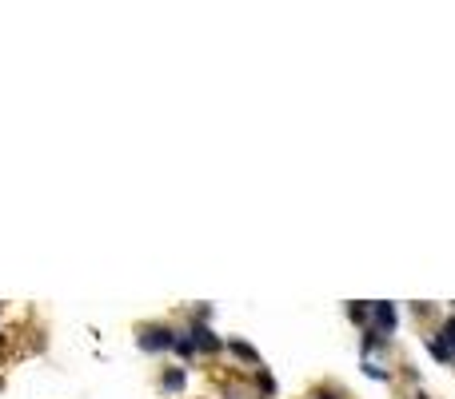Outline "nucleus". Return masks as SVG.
Segmentation results:
<instances>
[{
	"label": "nucleus",
	"instance_id": "1",
	"mask_svg": "<svg viewBox=\"0 0 455 399\" xmlns=\"http://www.w3.org/2000/svg\"><path fill=\"white\" fill-rule=\"evenodd\" d=\"M140 348H144V351L176 348V331H168V328H144V331H140Z\"/></svg>",
	"mask_w": 455,
	"mask_h": 399
},
{
	"label": "nucleus",
	"instance_id": "2",
	"mask_svg": "<svg viewBox=\"0 0 455 399\" xmlns=\"http://www.w3.org/2000/svg\"><path fill=\"white\" fill-rule=\"evenodd\" d=\"M372 328L380 331V336H392L395 331V304H372Z\"/></svg>",
	"mask_w": 455,
	"mask_h": 399
},
{
	"label": "nucleus",
	"instance_id": "3",
	"mask_svg": "<svg viewBox=\"0 0 455 399\" xmlns=\"http://www.w3.org/2000/svg\"><path fill=\"white\" fill-rule=\"evenodd\" d=\"M192 343H196V348H200V351H216V348H220V339H216V336H212V331H208V328H200V323H196V328H192Z\"/></svg>",
	"mask_w": 455,
	"mask_h": 399
},
{
	"label": "nucleus",
	"instance_id": "4",
	"mask_svg": "<svg viewBox=\"0 0 455 399\" xmlns=\"http://www.w3.org/2000/svg\"><path fill=\"white\" fill-rule=\"evenodd\" d=\"M427 351H432V356L439 359V363H451V359H455V356H451V348H447L444 339H435V336L427 339Z\"/></svg>",
	"mask_w": 455,
	"mask_h": 399
},
{
	"label": "nucleus",
	"instance_id": "5",
	"mask_svg": "<svg viewBox=\"0 0 455 399\" xmlns=\"http://www.w3.org/2000/svg\"><path fill=\"white\" fill-rule=\"evenodd\" d=\"M439 339H444L447 348H451V356H455V316H447V319H444V328H439Z\"/></svg>",
	"mask_w": 455,
	"mask_h": 399
},
{
	"label": "nucleus",
	"instance_id": "6",
	"mask_svg": "<svg viewBox=\"0 0 455 399\" xmlns=\"http://www.w3.org/2000/svg\"><path fill=\"white\" fill-rule=\"evenodd\" d=\"M232 351H236V356H240V359H248V363H260V356H256V351L248 348L244 339H232Z\"/></svg>",
	"mask_w": 455,
	"mask_h": 399
},
{
	"label": "nucleus",
	"instance_id": "7",
	"mask_svg": "<svg viewBox=\"0 0 455 399\" xmlns=\"http://www.w3.org/2000/svg\"><path fill=\"white\" fill-rule=\"evenodd\" d=\"M164 388H168V391H180L184 388V371H164Z\"/></svg>",
	"mask_w": 455,
	"mask_h": 399
},
{
	"label": "nucleus",
	"instance_id": "8",
	"mask_svg": "<svg viewBox=\"0 0 455 399\" xmlns=\"http://www.w3.org/2000/svg\"><path fill=\"white\" fill-rule=\"evenodd\" d=\"M347 316H352L355 323H364V319L372 316V308H364V304H352V308H347Z\"/></svg>",
	"mask_w": 455,
	"mask_h": 399
},
{
	"label": "nucleus",
	"instance_id": "9",
	"mask_svg": "<svg viewBox=\"0 0 455 399\" xmlns=\"http://www.w3.org/2000/svg\"><path fill=\"white\" fill-rule=\"evenodd\" d=\"M176 351H180V356H192V351H196V343H192L188 336H176Z\"/></svg>",
	"mask_w": 455,
	"mask_h": 399
},
{
	"label": "nucleus",
	"instance_id": "10",
	"mask_svg": "<svg viewBox=\"0 0 455 399\" xmlns=\"http://www.w3.org/2000/svg\"><path fill=\"white\" fill-rule=\"evenodd\" d=\"M315 399H332V395H315Z\"/></svg>",
	"mask_w": 455,
	"mask_h": 399
}]
</instances>
